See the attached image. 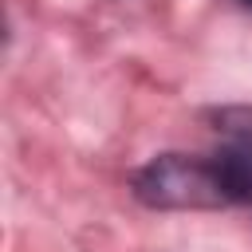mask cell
<instances>
[{
	"instance_id": "6da1fadb",
	"label": "cell",
	"mask_w": 252,
	"mask_h": 252,
	"mask_svg": "<svg viewBox=\"0 0 252 252\" xmlns=\"http://www.w3.org/2000/svg\"><path fill=\"white\" fill-rule=\"evenodd\" d=\"M138 197L161 209H217L228 205L213 158H158L138 173Z\"/></svg>"
},
{
	"instance_id": "7a4b0ae2",
	"label": "cell",
	"mask_w": 252,
	"mask_h": 252,
	"mask_svg": "<svg viewBox=\"0 0 252 252\" xmlns=\"http://www.w3.org/2000/svg\"><path fill=\"white\" fill-rule=\"evenodd\" d=\"M213 165L220 173L228 205H252V138H240L213 154Z\"/></svg>"
}]
</instances>
